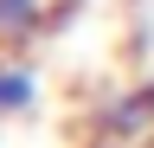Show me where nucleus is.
Returning <instances> with one entry per match:
<instances>
[{
    "mask_svg": "<svg viewBox=\"0 0 154 148\" xmlns=\"http://www.w3.org/2000/svg\"><path fill=\"white\" fill-rule=\"evenodd\" d=\"M90 142L96 148H141V142H154V77L128 84V90H109L90 109Z\"/></svg>",
    "mask_w": 154,
    "mask_h": 148,
    "instance_id": "f257e3e1",
    "label": "nucleus"
},
{
    "mask_svg": "<svg viewBox=\"0 0 154 148\" xmlns=\"http://www.w3.org/2000/svg\"><path fill=\"white\" fill-rule=\"evenodd\" d=\"M51 0H0V52H26L45 39Z\"/></svg>",
    "mask_w": 154,
    "mask_h": 148,
    "instance_id": "f03ea898",
    "label": "nucleus"
},
{
    "mask_svg": "<svg viewBox=\"0 0 154 148\" xmlns=\"http://www.w3.org/2000/svg\"><path fill=\"white\" fill-rule=\"evenodd\" d=\"M38 109V71L19 52H0V122H19Z\"/></svg>",
    "mask_w": 154,
    "mask_h": 148,
    "instance_id": "7ed1b4c3",
    "label": "nucleus"
}]
</instances>
